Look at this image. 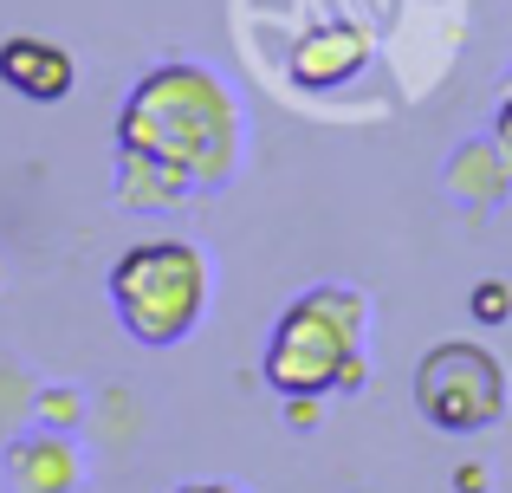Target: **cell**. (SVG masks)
<instances>
[{
    "label": "cell",
    "mask_w": 512,
    "mask_h": 493,
    "mask_svg": "<svg viewBox=\"0 0 512 493\" xmlns=\"http://www.w3.org/2000/svg\"><path fill=\"white\" fill-rule=\"evenodd\" d=\"M124 156H143L182 189H221L240 163V104L208 65L169 59L137 78L124 117H117Z\"/></svg>",
    "instance_id": "cell-1"
},
{
    "label": "cell",
    "mask_w": 512,
    "mask_h": 493,
    "mask_svg": "<svg viewBox=\"0 0 512 493\" xmlns=\"http://www.w3.org/2000/svg\"><path fill=\"white\" fill-rule=\"evenodd\" d=\"M363 299L344 286H312L286 305L273 344H266V383L286 396L363 390Z\"/></svg>",
    "instance_id": "cell-2"
},
{
    "label": "cell",
    "mask_w": 512,
    "mask_h": 493,
    "mask_svg": "<svg viewBox=\"0 0 512 493\" xmlns=\"http://www.w3.org/2000/svg\"><path fill=\"white\" fill-rule=\"evenodd\" d=\"M111 305L130 338L175 344L195 331L208 305V260L188 241H143L111 266Z\"/></svg>",
    "instance_id": "cell-3"
},
{
    "label": "cell",
    "mask_w": 512,
    "mask_h": 493,
    "mask_svg": "<svg viewBox=\"0 0 512 493\" xmlns=\"http://www.w3.org/2000/svg\"><path fill=\"white\" fill-rule=\"evenodd\" d=\"M415 409L448 435L487 429V422L506 416V364L487 344H467V338L435 344L415 370Z\"/></svg>",
    "instance_id": "cell-4"
},
{
    "label": "cell",
    "mask_w": 512,
    "mask_h": 493,
    "mask_svg": "<svg viewBox=\"0 0 512 493\" xmlns=\"http://www.w3.org/2000/svg\"><path fill=\"white\" fill-rule=\"evenodd\" d=\"M370 65V33L363 26H312V33L299 39V52H292V78H299L305 91H338L350 85V78Z\"/></svg>",
    "instance_id": "cell-5"
},
{
    "label": "cell",
    "mask_w": 512,
    "mask_h": 493,
    "mask_svg": "<svg viewBox=\"0 0 512 493\" xmlns=\"http://www.w3.org/2000/svg\"><path fill=\"white\" fill-rule=\"evenodd\" d=\"M0 78H7L20 98H33V104H59L65 91H72V52L65 46H52V39H7L0 46Z\"/></svg>",
    "instance_id": "cell-6"
},
{
    "label": "cell",
    "mask_w": 512,
    "mask_h": 493,
    "mask_svg": "<svg viewBox=\"0 0 512 493\" xmlns=\"http://www.w3.org/2000/svg\"><path fill=\"white\" fill-rule=\"evenodd\" d=\"M474 318H480V325H506V318H512V286L480 279V286H474Z\"/></svg>",
    "instance_id": "cell-7"
},
{
    "label": "cell",
    "mask_w": 512,
    "mask_h": 493,
    "mask_svg": "<svg viewBox=\"0 0 512 493\" xmlns=\"http://www.w3.org/2000/svg\"><path fill=\"white\" fill-rule=\"evenodd\" d=\"M493 150H500V163H506V176H512V98L500 104V124H493Z\"/></svg>",
    "instance_id": "cell-8"
},
{
    "label": "cell",
    "mask_w": 512,
    "mask_h": 493,
    "mask_svg": "<svg viewBox=\"0 0 512 493\" xmlns=\"http://www.w3.org/2000/svg\"><path fill=\"white\" fill-rule=\"evenodd\" d=\"M286 416H292V429H312L318 422V396H286Z\"/></svg>",
    "instance_id": "cell-9"
},
{
    "label": "cell",
    "mask_w": 512,
    "mask_h": 493,
    "mask_svg": "<svg viewBox=\"0 0 512 493\" xmlns=\"http://www.w3.org/2000/svg\"><path fill=\"white\" fill-rule=\"evenodd\" d=\"M182 493H234V487H182Z\"/></svg>",
    "instance_id": "cell-10"
}]
</instances>
